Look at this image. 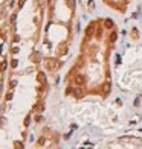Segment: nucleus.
I'll return each mask as SVG.
<instances>
[{
    "instance_id": "nucleus-2",
    "label": "nucleus",
    "mask_w": 142,
    "mask_h": 149,
    "mask_svg": "<svg viewBox=\"0 0 142 149\" xmlns=\"http://www.w3.org/2000/svg\"><path fill=\"white\" fill-rule=\"evenodd\" d=\"M37 79H38V82L40 84H46V75H44L43 72H40V73H37Z\"/></svg>"
},
{
    "instance_id": "nucleus-3",
    "label": "nucleus",
    "mask_w": 142,
    "mask_h": 149,
    "mask_svg": "<svg viewBox=\"0 0 142 149\" xmlns=\"http://www.w3.org/2000/svg\"><path fill=\"white\" fill-rule=\"evenodd\" d=\"M14 146H15L17 149H22V148H23V145H22L20 142H15V145H14Z\"/></svg>"
},
{
    "instance_id": "nucleus-4",
    "label": "nucleus",
    "mask_w": 142,
    "mask_h": 149,
    "mask_svg": "<svg viewBox=\"0 0 142 149\" xmlns=\"http://www.w3.org/2000/svg\"><path fill=\"white\" fill-rule=\"evenodd\" d=\"M23 3H24V0H20V2H19V6L22 8V6H23Z\"/></svg>"
},
{
    "instance_id": "nucleus-1",
    "label": "nucleus",
    "mask_w": 142,
    "mask_h": 149,
    "mask_svg": "<svg viewBox=\"0 0 142 149\" xmlns=\"http://www.w3.org/2000/svg\"><path fill=\"white\" fill-rule=\"evenodd\" d=\"M44 66H46V68H49V70H57L60 67V61H58V58H49V59H46Z\"/></svg>"
}]
</instances>
